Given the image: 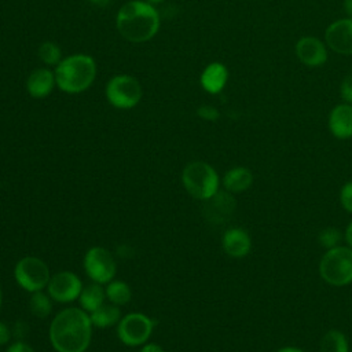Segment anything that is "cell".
I'll use <instances>...</instances> for the list:
<instances>
[{
    "label": "cell",
    "instance_id": "cell-11",
    "mask_svg": "<svg viewBox=\"0 0 352 352\" xmlns=\"http://www.w3.org/2000/svg\"><path fill=\"white\" fill-rule=\"evenodd\" d=\"M326 44L337 54L352 55V18L333 22L324 32Z\"/></svg>",
    "mask_w": 352,
    "mask_h": 352
},
{
    "label": "cell",
    "instance_id": "cell-27",
    "mask_svg": "<svg viewBox=\"0 0 352 352\" xmlns=\"http://www.w3.org/2000/svg\"><path fill=\"white\" fill-rule=\"evenodd\" d=\"M197 114L199 118L202 120H206V121H216L219 120L220 117V113L219 110L214 107V106H210V104H202L197 109Z\"/></svg>",
    "mask_w": 352,
    "mask_h": 352
},
{
    "label": "cell",
    "instance_id": "cell-16",
    "mask_svg": "<svg viewBox=\"0 0 352 352\" xmlns=\"http://www.w3.org/2000/svg\"><path fill=\"white\" fill-rule=\"evenodd\" d=\"M329 129L337 139L352 138V104H337L329 116Z\"/></svg>",
    "mask_w": 352,
    "mask_h": 352
},
{
    "label": "cell",
    "instance_id": "cell-7",
    "mask_svg": "<svg viewBox=\"0 0 352 352\" xmlns=\"http://www.w3.org/2000/svg\"><path fill=\"white\" fill-rule=\"evenodd\" d=\"M14 276L22 289L32 293L43 290L51 279L47 264L34 256L21 258L15 265Z\"/></svg>",
    "mask_w": 352,
    "mask_h": 352
},
{
    "label": "cell",
    "instance_id": "cell-22",
    "mask_svg": "<svg viewBox=\"0 0 352 352\" xmlns=\"http://www.w3.org/2000/svg\"><path fill=\"white\" fill-rule=\"evenodd\" d=\"M106 297L111 304L120 307L131 300V289L122 280H110L106 287Z\"/></svg>",
    "mask_w": 352,
    "mask_h": 352
},
{
    "label": "cell",
    "instance_id": "cell-38",
    "mask_svg": "<svg viewBox=\"0 0 352 352\" xmlns=\"http://www.w3.org/2000/svg\"><path fill=\"white\" fill-rule=\"evenodd\" d=\"M0 188H1V183H0Z\"/></svg>",
    "mask_w": 352,
    "mask_h": 352
},
{
    "label": "cell",
    "instance_id": "cell-1",
    "mask_svg": "<svg viewBox=\"0 0 352 352\" xmlns=\"http://www.w3.org/2000/svg\"><path fill=\"white\" fill-rule=\"evenodd\" d=\"M91 318L80 308L60 311L50 326V340L56 352H84L91 342Z\"/></svg>",
    "mask_w": 352,
    "mask_h": 352
},
{
    "label": "cell",
    "instance_id": "cell-14",
    "mask_svg": "<svg viewBox=\"0 0 352 352\" xmlns=\"http://www.w3.org/2000/svg\"><path fill=\"white\" fill-rule=\"evenodd\" d=\"M224 252L234 258H241L249 254L252 249V238L243 228H228L221 238Z\"/></svg>",
    "mask_w": 352,
    "mask_h": 352
},
{
    "label": "cell",
    "instance_id": "cell-28",
    "mask_svg": "<svg viewBox=\"0 0 352 352\" xmlns=\"http://www.w3.org/2000/svg\"><path fill=\"white\" fill-rule=\"evenodd\" d=\"M340 94L341 98L346 102V103H352V73L346 74L340 85Z\"/></svg>",
    "mask_w": 352,
    "mask_h": 352
},
{
    "label": "cell",
    "instance_id": "cell-37",
    "mask_svg": "<svg viewBox=\"0 0 352 352\" xmlns=\"http://www.w3.org/2000/svg\"><path fill=\"white\" fill-rule=\"evenodd\" d=\"M1 302H3V292H1V287H0V308H1Z\"/></svg>",
    "mask_w": 352,
    "mask_h": 352
},
{
    "label": "cell",
    "instance_id": "cell-5",
    "mask_svg": "<svg viewBox=\"0 0 352 352\" xmlns=\"http://www.w3.org/2000/svg\"><path fill=\"white\" fill-rule=\"evenodd\" d=\"M319 274L329 285H349L352 282V248L340 245L326 250L319 263Z\"/></svg>",
    "mask_w": 352,
    "mask_h": 352
},
{
    "label": "cell",
    "instance_id": "cell-31",
    "mask_svg": "<svg viewBox=\"0 0 352 352\" xmlns=\"http://www.w3.org/2000/svg\"><path fill=\"white\" fill-rule=\"evenodd\" d=\"M140 352H164V349H162L158 344L148 342V344H144V345L142 346Z\"/></svg>",
    "mask_w": 352,
    "mask_h": 352
},
{
    "label": "cell",
    "instance_id": "cell-24",
    "mask_svg": "<svg viewBox=\"0 0 352 352\" xmlns=\"http://www.w3.org/2000/svg\"><path fill=\"white\" fill-rule=\"evenodd\" d=\"M52 309L51 297L41 290L33 292L30 297V311L37 318H47Z\"/></svg>",
    "mask_w": 352,
    "mask_h": 352
},
{
    "label": "cell",
    "instance_id": "cell-12",
    "mask_svg": "<svg viewBox=\"0 0 352 352\" xmlns=\"http://www.w3.org/2000/svg\"><path fill=\"white\" fill-rule=\"evenodd\" d=\"M235 209V199L231 192L226 191H217L213 197L206 199L204 214L210 223L221 224L227 221Z\"/></svg>",
    "mask_w": 352,
    "mask_h": 352
},
{
    "label": "cell",
    "instance_id": "cell-29",
    "mask_svg": "<svg viewBox=\"0 0 352 352\" xmlns=\"http://www.w3.org/2000/svg\"><path fill=\"white\" fill-rule=\"evenodd\" d=\"M11 336H12L11 329L6 323H3L0 320V345L7 344L10 341V338H11Z\"/></svg>",
    "mask_w": 352,
    "mask_h": 352
},
{
    "label": "cell",
    "instance_id": "cell-36",
    "mask_svg": "<svg viewBox=\"0 0 352 352\" xmlns=\"http://www.w3.org/2000/svg\"><path fill=\"white\" fill-rule=\"evenodd\" d=\"M144 1H147V3H148V4H151V6H155V4L162 3L164 0H144Z\"/></svg>",
    "mask_w": 352,
    "mask_h": 352
},
{
    "label": "cell",
    "instance_id": "cell-4",
    "mask_svg": "<svg viewBox=\"0 0 352 352\" xmlns=\"http://www.w3.org/2000/svg\"><path fill=\"white\" fill-rule=\"evenodd\" d=\"M182 182L190 195L206 201L219 191L220 180L217 172L204 161L190 162L182 173Z\"/></svg>",
    "mask_w": 352,
    "mask_h": 352
},
{
    "label": "cell",
    "instance_id": "cell-20",
    "mask_svg": "<svg viewBox=\"0 0 352 352\" xmlns=\"http://www.w3.org/2000/svg\"><path fill=\"white\" fill-rule=\"evenodd\" d=\"M92 326L110 327L120 322V308L116 304H102L95 311L89 312Z\"/></svg>",
    "mask_w": 352,
    "mask_h": 352
},
{
    "label": "cell",
    "instance_id": "cell-3",
    "mask_svg": "<svg viewBox=\"0 0 352 352\" xmlns=\"http://www.w3.org/2000/svg\"><path fill=\"white\" fill-rule=\"evenodd\" d=\"M56 87L66 94H80L87 91L95 81L96 63L87 54H74L63 58L55 66Z\"/></svg>",
    "mask_w": 352,
    "mask_h": 352
},
{
    "label": "cell",
    "instance_id": "cell-17",
    "mask_svg": "<svg viewBox=\"0 0 352 352\" xmlns=\"http://www.w3.org/2000/svg\"><path fill=\"white\" fill-rule=\"evenodd\" d=\"M227 80H228V70L220 62L209 63L204 69L199 78L202 88L212 95L221 92L224 85L227 84Z\"/></svg>",
    "mask_w": 352,
    "mask_h": 352
},
{
    "label": "cell",
    "instance_id": "cell-30",
    "mask_svg": "<svg viewBox=\"0 0 352 352\" xmlns=\"http://www.w3.org/2000/svg\"><path fill=\"white\" fill-rule=\"evenodd\" d=\"M7 352H34V351L28 344H25L22 341H16V342H14L12 345L8 346Z\"/></svg>",
    "mask_w": 352,
    "mask_h": 352
},
{
    "label": "cell",
    "instance_id": "cell-21",
    "mask_svg": "<svg viewBox=\"0 0 352 352\" xmlns=\"http://www.w3.org/2000/svg\"><path fill=\"white\" fill-rule=\"evenodd\" d=\"M319 352H349L346 336L336 329L326 331L320 338Z\"/></svg>",
    "mask_w": 352,
    "mask_h": 352
},
{
    "label": "cell",
    "instance_id": "cell-15",
    "mask_svg": "<svg viewBox=\"0 0 352 352\" xmlns=\"http://www.w3.org/2000/svg\"><path fill=\"white\" fill-rule=\"evenodd\" d=\"M56 85L55 73L48 67L34 69L26 80V91L32 98L41 99L48 96Z\"/></svg>",
    "mask_w": 352,
    "mask_h": 352
},
{
    "label": "cell",
    "instance_id": "cell-9",
    "mask_svg": "<svg viewBox=\"0 0 352 352\" xmlns=\"http://www.w3.org/2000/svg\"><path fill=\"white\" fill-rule=\"evenodd\" d=\"M84 268L94 282L109 283L116 275V260L107 249L95 246L85 253Z\"/></svg>",
    "mask_w": 352,
    "mask_h": 352
},
{
    "label": "cell",
    "instance_id": "cell-33",
    "mask_svg": "<svg viewBox=\"0 0 352 352\" xmlns=\"http://www.w3.org/2000/svg\"><path fill=\"white\" fill-rule=\"evenodd\" d=\"M344 11L348 18H352V0H344Z\"/></svg>",
    "mask_w": 352,
    "mask_h": 352
},
{
    "label": "cell",
    "instance_id": "cell-2",
    "mask_svg": "<svg viewBox=\"0 0 352 352\" xmlns=\"http://www.w3.org/2000/svg\"><path fill=\"white\" fill-rule=\"evenodd\" d=\"M116 26L126 41L146 43L158 33L160 14L144 0H129L120 7Z\"/></svg>",
    "mask_w": 352,
    "mask_h": 352
},
{
    "label": "cell",
    "instance_id": "cell-18",
    "mask_svg": "<svg viewBox=\"0 0 352 352\" xmlns=\"http://www.w3.org/2000/svg\"><path fill=\"white\" fill-rule=\"evenodd\" d=\"M253 184V173L245 166H235L223 176V186L231 194L246 191Z\"/></svg>",
    "mask_w": 352,
    "mask_h": 352
},
{
    "label": "cell",
    "instance_id": "cell-6",
    "mask_svg": "<svg viewBox=\"0 0 352 352\" xmlns=\"http://www.w3.org/2000/svg\"><path fill=\"white\" fill-rule=\"evenodd\" d=\"M142 85L131 74H117L106 85V98L116 109H132L142 99Z\"/></svg>",
    "mask_w": 352,
    "mask_h": 352
},
{
    "label": "cell",
    "instance_id": "cell-23",
    "mask_svg": "<svg viewBox=\"0 0 352 352\" xmlns=\"http://www.w3.org/2000/svg\"><path fill=\"white\" fill-rule=\"evenodd\" d=\"M37 55L45 66H56L63 58L59 45L54 41H44L40 44Z\"/></svg>",
    "mask_w": 352,
    "mask_h": 352
},
{
    "label": "cell",
    "instance_id": "cell-26",
    "mask_svg": "<svg viewBox=\"0 0 352 352\" xmlns=\"http://www.w3.org/2000/svg\"><path fill=\"white\" fill-rule=\"evenodd\" d=\"M340 204L346 212L352 213V180L346 182L341 187V190H340Z\"/></svg>",
    "mask_w": 352,
    "mask_h": 352
},
{
    "label": "cell",
    "instance_id": "cell-10",
    "mask_svg": "<svg viewBox=\"0 0 352 352\" xmlns=\"http://www.w3.org/2000/svg\"><path fill=\"white\" fill-rule=\"evenodd\" d=\"M48 296L58 302H70L80 297V293L82 290V285L80 278L70 272V271H62L51 276L48 285H47Z\"/></svg>",
    "mask_w": 352,
    "mask_h": 352
},
{
    "label": "cell",
    "instance_id": "cell-25",
    "mask_svg": "<svg viewBox=\"0 0 352 352\" xmlns=\"http://www.w3.org/2000/svg\"><path fill=\"white\" fill-rule=\"evenodd\" d=\"M342 232L336 227H326L318 234V242L326 249H333L340 246V242L342 239Z\"/></svg>",
    "mask_w": 352,
    "mask_h": 352
},
{
    "label": "cell",
    "instance_id": "cell-13",
    "mask_svg": "<svg viewBox=\"0 0 352 352\" xmlns=\"http://www.w3.org/2000/svg\"><path fill=\"white\" fill-rule=\"evenodd\" d=\"M296 55L309 67L322 66L327 60V50L326 45L316 37H301L296 44Z\"/></svg>",
    "mask_w": 352,
    "mask_h": 352
},
{
    "label": "cell",
    "instance_id": "cell-19",
    "mask_svg": "<svg viewBox=\"0 0 352 352\" xmlns=\"http://www.w3.org/2000/svg\"><path fill=\"white\" fill-rule=\"evenodd\" d=\"M104 297H106V290L102 287L100 283L94 282V283L82 287L78 298H80V304H81L82 309L92 312L103 304Z\"/></svg>",
    "mask_w": 352,
    "mask_h": 352
},
{
    "label": "cell",
    "instance_id": "cell-32",
    "mask_svg": "<svg viewBox=\"0 0 352 352\" xmlns=\"http://www.w3.org/2000/svg\"><path fill=\"white\" fill-rule=\"evenodd\" d=\"M344 238H345L348 246L352 248V221H349V224L346 226V230L344 232Z\"/></svg>",
    "mask_w": 352,
    "mask_h": 352
},
{
    "label": "cell",
    "instance_id": "cell-34",
    "mask_svg": "<svg viewBox=\"0 0 352 352\" xmlns=\"http://www.w3.org/2000/svg\"><path fill=\"white\" fill-rule=\"evenodd\" d=\"M276 352H305V351L301 348H297V346H282Z\"/></svg>",
    "mask_w": 352,
    "mask_h": 352
},
{
    "label": "cell",
    "instance_id": "cell-8",
    "mask_svg": "<svg viewBox=\"0 0 352 352\" xmlns=\"http://www.w3.org/2000/svg\"><path fill=\"white\" fill-rule=\"evenodd\" d=\"M154 327L153 319L140 312H132L120 319L117 326L118 338L129 346L146 344Z\"/></svg>",
    "mask_w": 352,
    "mask_h": 352
},
{
    "label": "cell",
    "instance_id": "cell-35",
    "mask_svg": "<svg viewBox=\"0 0 352 352\" xmlns=\"http://www.w3.org/2000/svg\"><path fill=\"white\" fill-rule=\"evenodd\" d=\"M92 6H96V7H106L110 4L111 0H88Z\"/></svg>",
    "mask_w": 352,
    "mask_h": 352
}]
</instances>
